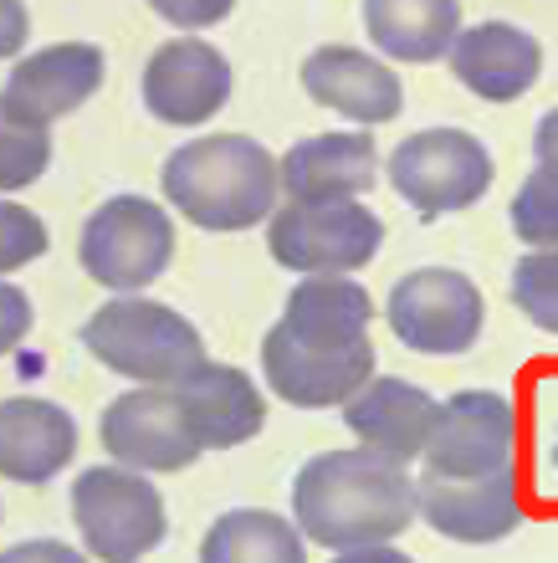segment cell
<instances>
[{
	"mask_svg": "<svg viewBox=\"0 0 558 563\" xmlns=\"http://www.w3.org/2000/svg\"><path fill=\"white\" fill-rule=\"evenodd\" d=\"M293 522L308 543L333 553L395 543L415 522V482L369 445L324 451L293 482Z\"/></svg>",
	"mask_w": 558,
	"mask_h": 563,
	"instance_id": "cell-1",
	"label": "cell"
},
{
	"mask_svg": "<svg viewBox=\"0 0 558 563\" xmlns=\"http://www.w3.org/2000/svg\"><path fill=\"white\" fill-rule=\"evenodd\" d=\"M164 200L200 231H251L277 210V154L251 134H206L179 144L160 169Z\"/></svg>",
	"mask_w": 558,
	"mask_h": 563,
	"instance_id": "cell-2",
	"label": "cell"
},
{
	"mask_svg": "<svg viewBox=\"0 0 558 563\" xmlns=\"http://www.w3.org/2000/svg\"><path fill=\"white\" fill-rule=\"evenodd\" d=\"M83 349L118 379L144 389H175L185 374L206 364V339L185 312L154 297H113L83 323Z\"/></svg>",
	"mask_w": 558,
	"mask_h": 563,
	"instance_id": "cell-3",
	"label": "cell"
},
{
	"mask_svg": "<svg viewBox=\"0 0 558 563\" xmlns=\"http://www.w3.org/2000/svg\"><path fill=\"white\" fill-rule=\"evenodd\" d=\"M77 262L108 292H144L149 282H160L175 262V221H169V210L160 200L113 195L83 225Z\"/></svg>",
	"mask_w": 558,
	"mask_h": 563,
	"instance_id": "cell-4",
	"label": "cell"
},
{
	"mask_svg": "<svg viewBox=\"0 0 558 563\" xmlns=\"http://www.w3.org/2000/svg\"><path fill=\"white\" fill-rule=\"evenodd\" d=\"M73 522L83 533V549L98 563H139L164 543L169 518H164L160 487L129 466H88L73 482Z\"/></svg>",
	"mask_w": 558,
	"mask_h": 563,
	"instance_id": "cell-5",
	"label": "cell"
},
{
	"mask_svg": "<svg viewBox=\"0 0 558 563\" xmlns=\"http://www.w3.org/2000/svg\"><path fill=\"white\" fill-rule=\"evenodd\" d=\"M266 252L297 277H349L380 256L384 225L364 200H333V206H277L266 216Z\"/></svg>",
	"mask_w": 558,
	"mask_h": 563,
	"instance_id": "cell-6",
	"label": "cell"
},
{
	"mask_svg": "<svg viewBox=\"0 0 558 563\" xmlns=\"http://www.w3.org/2000/svg\"><path fill=\"white\" fill-rule=\"evenodd\" d=\"M497 164L467 129H420L390 154V185L420 216H456L492 190Z\"/></svg>",
	"mask_w": 558,
	"mask_h": 563,
	"instance_id": "cell-7",
	"label": "cell"
},
{
	"mask_svg": "<svg viewBox=\"0 0 558 563\" xmlns=\"http://www.w3.org/2000/svg\"><path fill=\"white\" fill-rule=\"evenodd\" d=\"M482 292L467 272L451 267H420L390 287L384 302V323L405 349L415 354H467L471 343L482 339Z\"/></svg>",
	"mask_w": 558,
	"mask_h": 563,
	"instance_id": "cell-8",
	"label": "cell"
},
{
	"mask_svg": "<svg viewBox=\"0 0 558 563\" xmlns=\"http://www.w3.org/2000/svg\"><path fill=\"white\" fill-rule=\"evenodd\" d=\"M517 456V416L513 400L497 389H456L436 405V426L426 441V472L482 482V476L513 472Z\"/></svg>",
	"mask_w": 558,
	"mask_h": 563,
	"instance_id": "cell-9",
	"label": "cell"
},
{
	"mask_svg": "<svg viewBox=\"0 0 558 563\" xmlns=\"http://www.w3.org/2000/svg\"><path fill=\"white\" fill-rule=\"evenodd\" d=\"M103 451L129 466V472L149 476V472H185L195 461L206 456L200 441H195L190 420L179 410L175 389H144L133 385L129 395H118L113 405L103 410Z\"/></svg>",
	"mask_w": 558,
	"mask_h": 563,
	"instance_id": "cell-10",
	"label": "cell"
},
{
	"mask_svg": "<svg viewBox=\"0 0 558 563\" xmlns=\"http://www.w3.org/2000/svg\"><path fill=\"white\" fill-rule=\"evenodd\" d=\"M231 103V62L200 36L164 42L144 67V108L160 123L195 129Z\"/></svg>",
	"mask_w": 558,
	"mask_h": 563,
	"instance_id": "cell-11",
	"label": "cell"
},
{
	"mask_svg": "<svg viewBox=\"0 0 558 563\" xmlns=\"http://www.w3.org/2000/svg\"><path fill=\"white\" fill-rule=\"evenodd\" d=\"M262 374H266V389L282 405H293V410H338L374 374V349L359 343V349L324 354V349H303L277 323L262 339Z\"/></svg>",
	"mask_w": 558,
	"mask_h": 563,
	"instance_id": "cell-12",
	"label": "cell"
},
{
	"mask_svg": "<svg viewBox=\"0 0 558 563\" xmlns=\"http://www.w3.org/2000/svg\"><path fill=\"white\" fill-rule=\"evenodd\" d=\"M282 195L297 206H333V200H364L380 179V148L369 129H338V134L297 139L277 159Z\"/></svg>",
	"mask_w": 558,
	"mask_h": 563,
	"instance_id": "cell-13",
	"label": "cell"
},
{
	"mask_svg": "<svg viewBox=\"0 0 558 563\" xmlns=\"http://www.w3.org/2000/svg\"><path fill=\"white\" fill-rule=\"evenodd\" d=\"M103 46L92 42H57V46H42V52H31L11 67L6 77V88H0V103L15 108L21 119L31 123H52L77 113V108L88 103L92 92L103 88Z\"/></svg>",
	"mask_w": 558,
	"mask_h": 563,
	"instance_id": "cell-14",
	"label": "cell"
},
{
	"mask_svg": "<svg viewBox=\"0 0 558 563\" xmlns=\"http://www.w3.org/2000/svg\"><path fill=\"white\" fill-rule=\"evenodd\" d=\"M446 62L456 82L477 92L482 103H517L544 77V42L513 21H482V26L456 31Z\"/></svg>",
	"mask_w": 558,
	"mask_h": 563,
	"instance_id": "cell-15",
	"label": "cell"
},
{
	"mask_svg": "<svg viewBox=\"0 0 558 563\" xmlns=\"http://www.w3.org/2000/svg\"><path fill=\"white\" fill-rule=\"evenodd\" d=\"M415 512L451 543H502L523 522V497L513 472L482 476V482L426 472L415 482Z\"/></svg>",
	"mask_w": 558,
	"mask_h": 563,
	"instance_id": "cell-16",
	"label": "cell"
},
{
	"mask_svg": "<svg viewBox=\"0 0 558 563\" xmlns=\"http://www.w3.org/2000/svg\"><path fill=\"white\" fill-rule=\"evenodd\" d=\"M303 92L313 103L333 108L338 119L359 123V129H380V123L400 119V108H405V88H400V77L380 57H369L359 46H338V42L308 52Z\"/></svg>",
	"mask_w": 558,
	"mask_h": 563,
	"instance_id": "cell-17",
	"label": "cell"
},
{
	"mask_svg": "<svg viewBox=\"0 0 558 563\" xmlns=\"http://www.w3.org/2000/svg\"><path fill=\"white\" fill-rule=\"evenodd\" d=\"M343 426L359 435V445L380 451L384 461H411L426 456L430 426H436V400L411 379L395 374H369L364 385L343 400Z\"/></svg>",
	"mask_w": 558,
	"mask_h": 563,
	"instance_id": "cell-18",
	"label": "cell"
},
{
	"mask_svg": "<svg viewBox=\"0 0 558 563\" xmlns=\"http://www.w3.org/2000/svg\"><path fill=\"white\" fill-rule=\"evenodd\" d=\"M175 400L190 420L200 451H231L266 426V400L256 379L236 364H216V358H206L195 374L179 379Z\"/></svg>",
	"mask_w": 558,
	"mask_h": 563,
	"instance_id": "cell-19",
	"label": "cell"
},
{
	"mask_svg": "<svg viewBox=\"0 0 558 563\" xmlns=\"http://www.w3.org/2000/svg\"><path fill=\"white\" fill-rule=\"evenodd\" d=\"M77 456V420L52 400H0V476L15 487H46Z\"/></svg>",
	"mask_w": 558,
	"mask_h": 563,
	"instance_id": "cell-20",
	"label": "cell"
},
{
	"mask_svg": "<svg viewBox=\"0 0 558 563\" xmlns=\"http://www.w3.org/2000/svg\"><path fill=\"white\" fill-rule=\"evenodd\" d=\"M369 323H374V302L349 277H303L282 308V328L303 349H324V354L369 343Z\"/></svg>",
	"mask_w": 558,
	"mask_h": 563,
	"instance_id": "cell-21",
	"label": "cell"
},
{
	"mask_svg": "<svg viewBox=\"0 0 558 563\" xmlns=\"http://www.w3.org/2000/svg\"><path fill=\"white\" fill-rule=\"evenodd\" d=\"M364 31L390 62H441L461 31L456 0H364Z\"/></svg>",
	"mask_w": 558,
	"mask_h": 563,
	"instance_id": "cell-22",
	"label": "cell"
},
{
	"mask_svg": "<svg viewBox=\"0 0 558 563\" xmlns=\"http://www.w3.org/2000/svg\"><path fill=\"white\" fill-rule=\"evenodd\" d=\"M200 563H308V538L293 518L266 507H236L210 522L200 538Z\"/></svg>",
	"mask_w": 558,
	"mask_h": 563,
	"instance_id": "cell-23",
	"label": "cell"
},
{
	"mask_svg": "<svg viewBox=\"0 0 558 563\" xmlns=\"http://www.w3.org/2000/svg\"><path fill=\"white\" fill-rule=\"evenodd\" d=\"M46 164H52V129L0 103V195L36 185L46 175Z\"/></svg>",
	"mask_w": 558,
	"mask_h": 563,
	"instance_id": "cell-24",
	"label": "cell"
},
{
	"mask_svg": "<svg viewBox=\"0 0 558 563\" xmlns=\"http://www.w3.org/2000/svg\"><path fill=\"white\" fill-rule=\"evenodd\" d=\"M513 231L528 252H558V175L533 169L513 195Z\"/></svg>",
	"mask_w": 558,
	"mask_h": 563,
	"instance_id": "cell-25",
	"label": "cell"
},
{
	"mask_svg": "<svg viewBox=\"0 0 558 563\" xmlns=\"http://www.w3.org/2000/svg\"><path fill=\"white\" fill-rule=\"evenodd\" d=\"M513 302L517 312L558 339V252H528L513 267Z\"/></svg>",
	"mask_w": 558,
	"mask_h": 563,
	"instance_id": "cell-26",
	"label": "cell"
},
{
	"mask_svg": "<svg viewBox=\"0 0 558 563\" xmlns=\"http://www.w3.org/2000/svg\"><path fill=\"white\" fill-rule=\"evenodd\" d=\"M42 252H46L42 216L26 206H15V200H0V277L31 267Z\"/></svg>",
	"mask_w": 558,
	"mask_h": 563,
	"instance_id": "cell-27",
	"label": "cell"
},
{
	"mask_svg": "<svg viewBox=\"0 0 558 563\" xmlns=\"http://www.w3.org/2000/svg\"><path fill=\"white\" fill-rule=\"evenodd\" d=\"M149 11L175 31H210L236 11V0H149Z\"/></svg>",
	"mask_w": 558,
	"mask_h": 563,
	"instance_id": "cell-28",
	"label": "cell"
},
{
	"mask_svg": "<svg viewBox=\"0 0 558 563\" xmlns=\"http://www.w3.org/2000/svg\"><path fill=\"white\" fill-rule=\"evenodd\" d=\"M31 297L15 287V282H0V354H11V349H21L31 333Z\"/></svg>",
	"mask_w": 558,
	"mask_h": 563,
	"instance_id": "cell-29",
	"label": "cell"
},
{
	"mask_svg": "<svg viewBox=\"0 0 558 563\" xmlns=\"http://www.w3.org/2000/svg\"><path fill=\"white\" fill-rule=\"evenodd\" d=\"M0 563H92V559L77 553L73 543H57V538H26V543H11L0 553Z\"/></svg>",
	"mask_w": 558,
	"mask_h": 563,
	"instance_id": "cell-30",
	"label": "cell"
},
{
	"mask_svg": "<svg viewBox=\"0 0 558 563\" xmlns=\"http://www.w3.org/2000/svg\"><path fill=\"white\" fill-rule=\"evenodd\" d=\"M31 36V15L21 0H0V62L21 57V46Z\"/></svg>",
	"mask_w": 558,
	"mask_h": 563,
	"instance_id": "cell-31",
	"label": "cell"
},
{
	"mask_svg": "<svg viewBox=\"0 0 558 563\" xmlns=\"http://www.w3.org/2000/svg\"><path fill=\"white\" fill-rule=\"evenodd\" d=\"M533 159H538V169H554L558 175V108L544 113L538 129H533Z\"/></svg>",
	"mask_w": 558,
	"mask_h": 563,
	"instance_id": "cell-32",
	"label": "cell"
},
{
	"mask_svg": "<svg viewBox=\"0 0 558 563\" xmlns=\"http://www.w3.org/2000/svg\"><path fill=\"white\" fill-rule=\"evenodd\" d=\"M328 563H415L411 553H400L395 543H364V549H343Z\"/></svg>",
	"mask_w": 558,
	"mask_h": 563,
	"instance_id": "cell-33",
	"label": "cell"
},
{
	"mask_svg": "<svg viewBox=\"0 0 558 563\" xmlns=\"http://www.w3.org/2000/svg\"><path fill=\"white\" fill-rule=\"evenodd\" d=\"M554 472H558V441H554Z\"/></svg>",
	"mask_w": 558,
	"mask_h": 563,
	"instance_id": "cell-34",
	"label": "cell"
}]
</instances>
